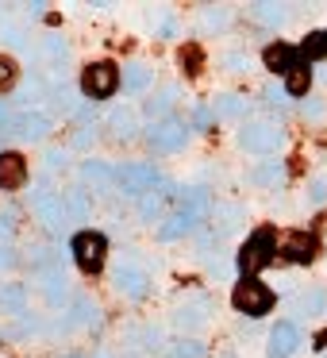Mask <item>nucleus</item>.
<instances>
[{
	"label": "nucleus",
	"mask_w": 327,
	"mask_h": 358,
	"mask_svg": "<svg viewBox=\"0 0 327 358\" xmlns=\"http://www.w3.org/2000/svg\"><path fill=\"white\" fill-rule=\"evenodd\" d=\"M235 139L250 155H277L289 135H285V124H277V120H247V124H239Z\"/></svg>",
	"instance_id": "39448f33"
},
{
	"label": "nucleus",
	"mask_w": 327,
	"mask_h": 358,
	"mask_svg": "<svg viewBox=\"0 0 327 358\" xmlns=\"http://www.w3.org/2000/svg\"><path fill=\"white\" fill-rule=\"evenodd\" d=\"M262 62H266V70L270 73H281V78H285L289 70H293V66H300L304 58H300V47H293V43H270V47L262 50Z\"/></svg>",
	"instance_id": "f3484780"
},
{
	"label": "nucleus",
	"mask_w": 327,
	"mask_h": 358,
	"mask_svg": "<svg viewBox=\"0 0 327 358\" xmlns=\"http://www.w3.org/2000/svg\"><path fill=\"white\" fill-rule=\"evenodd\" d=\"M285 166L281 162H266V166H254V170L247 173V181L250 185H262V189H277V185H285Z\"/></svg>",
	"instance_id": "c85d7f7f"
},
{
	"label": "nucleus",
	"mask_w": 327,
	"mask_h": 358,
	"mask_svg": "<svg viewBox=\"0 0 327 358\" xmlns=\"http://www.w3.org/2000/svg\"><path fill=\"white\" fill-rule=\"evenodd\" d=\"M277 247H281V231L273 224H262L242 239L239 255H235V270L239 278H258L266 266L277 262Z\"/></svg>",
	"instance_id": "f03ea898"
},
{
	"label": "nucleus",
	"mask_w": 327,
	"mask_h": 358,
	"mask_svg": "<svg viewBox=\"0 0 327 358\" xmlns=\"http://www.w3.org/2000/svg\"><path fill=\"white\" fill-rule=\"evenodd\" d=\"M173 104H177V85H158L154 93L143 101V116H147L150 124H158V120H170V116H173Z\"/></svg>",
	"instance_id": "a211bd4d"
},
{
	"label": "nucleus",
	"mask_w": 327,
	"mask_h": 358,
	"mask_svg": "<svg viewBox=\"0 0 327 358\" xmlns=\"http://www.w3.org/2000/svg\"><path fill=\"white\" fill-rule=\"evenodd\" d=\"M216 112H212V104H196L193 108V120H189V127L193 131H216Z\"/></svg>",
	"instance_id": "4c0bfd02"
},
{
	"label": "nucleus",
	"mask_w": 327,
	"mask_h": 358,
	"mask_svg": "<svg viewBox=\"0 0 327 358\" xmlns=\"http://www.w3.org/2000/svg\"><path fill=\"white\" fill-rule=\"evenodd\" d=\"M300 112H304V120H324V116H327V104H324V96H304Z\"/></svg>",
	"instance_id": "ea45409f"
},
{
	"label": "nucleus",
	"mask_w": 327,
	"mask_h": 358,
	"mask_svg": "<svg viewBox=\"0 0 327 358\" xmlns=\"http://www.w3.org/2000/svg\"><path fill=\"white\" fill-rule=\"evenodd\" d=\"M66 358H81V355H66Z\"/></svg>",
	"instance_id": "09e8293b"
},
{
	"label": "nucleus",
	"mask_w": 327,
	"mask_h": 358,
	"mask_svg": "<svg viewBox=\"0 0 327 358\" xmlns=\"http://www.w3.org/2000/svg\"><path fill=\"white\" fill-rule=\"evenodd\" d=\"M273 304H277V293H273L262 278H239V281H235L231 308L239 312V316L262 320V316H270V312H273Z\"/></svg>",
	"instance_id": "7ed1b4c3"
},
{
	"label": "nucleus",
	"mask_w": 327,
	"mask_h": 358,
	"mask_svg": "<svg viewBox=\"0 0 327 358\" xmlns=\"http://www.w3.org/2000/svg\"><path fill=\"white\" fill-rule=\"evenodd\" d=\"M89 143H96V131H93V127H78V135H73V139H70V147L85 150Z\"/></svg>",
	"instance_id": "c03bdc74"
},
{
	"label": "nucleus",
	"mask_w": 327,
	"mask_h": 358,
	"mask_svg": "<svg viewBox=\"0 0 327 358\" xmlns=\"http://www.w3.org/2000/svg\"><path fill=\"white\" fill-rule=\"evenodd\" d=\"M201 24H204V31H224V27L231 24V8H224V4H208V8L201 12Z\"/></svg>",
	"instance_id": "e433bc0d"
},
{
	"label": "nucleus",
	"mask_w": 327,
	"mask_h": 358,
	"mask_svg": "<svg viewBox=\"0 0 327 358\" xmlns=\"http://www.w3.org/2000/svg\"><path fill=\"white\" fill-rule=\"evenodd\" d=\"M8 131L20 135L24 143H47L50 131H54V120H50L47 112H39V108H27V112H20V116L12 120Z\"/></svg>",
	"instance_id": "4468645a"
},
{
	"label": "nucleus",
	"mask_w": 327,
	"mask_h": 358,
	"mask_svg": "<svg viewBox=\"0 0 327 358\" xmlns=\"http://www.w3.org/2000/svg\"><path fill=\"white\" fill-rule=\"evenodd\" d=\"M204 62H208V58H204V47H201V43H185V47L177 50V66L189 73V78L204 73Z\"/></svg>",
	"instance_id": "2f4dec72"
},
{
	"label": "nucleus",
	"mask_w": 327,
	"mask_h": 358,
	"mask_svg": "<svg viewBox=\"0 0 327 358\" xmlns=\"http://www.w3.org/2000/svg\"><path fill=\"white\" fill-rule=\"evenodd\" d=\"M70 255H73V266H78L85 278H96V273L104 270V262H108V235L93 231V227H81L70 239Z\"/></svg>",
	"instance_id": "20e7f679"
},
{
	"label": "nucleus",
	"mask_w": 327,
	"mask_h": 358,
	"mask_svg": "<svg viewBox=\"0 0 327 358\" xmlns=\"http://www.w3.org/2000/svg\"><path fill=\"white\" fill-rule=\"evenodd\" d=\"M312 81H316V73H312V62H300V66H293V70L285 73V93L293 96V101H304L308 96V89H312Z\"/></svg>",
	"instance_id": "393cba45"
},
{
	"label": "nucleus",
	"mask_w": 327,
	"mask_h": 358,
	"mask_svg": "<svg viewBox=\"0 0 327 358\" xmlns=\"http://www.w3.org/2000/svg\"><path fill=\"white\" fill-rule=\"evenodd\" d=\"M219 66L231 70V73H247L250 70V55H247V50H227V55L219 58Z\"/></svg>",
	"instance_id": "58836bf2"
},
{
	"label": "nucleus",
	"mask_w": 327,
	"mask_h": 358,
	"mask_svg": "<svg viewBox=\"0 0 327 358\" xmlns=\"http://www.w3.org/2000/svg\"><path fill=\"white\" fill-rule=\"evenodd\" d=\"M170 358H208V347L193 335H181V339L170 343Z\"/></svg>",
	"instance_id": "72a5a7b5"
},
{
	"label": "nucleus",
	"mask_w": 327,
	"mask_h": 358,
	"mask_svg": "<svg viewBox=\"0 0 327 358\" xmlns=\"http://www.w3.org/2000/svg\"><path fill=\"white\" fill-rule=\"evenodd\" d=\"M66 158H70L66 150H47V166H50V170H58V166H66Z\"/></svg>",
	"instance_id": "49530a36"
},
{
	"label": "nucleus",
	"mask_w": 327,
	"mask_h": 358,
	"mask_svg": "<svg viewBox=\"0 0 327 358\" xmlns=\"http://www.w3.org/2000/svg\"><path fill=\"white\" fill-rule=\"evenodd\" d=\"M31 181V162L20 150H0V193H20Z\"/></svg>",
	"instance_id": "ddd939ff"
},
{
	"label": "nucleus",
	"mask_w": 327,
	"mask_h": 358,
	"mask_svg": "<svg viewBox=\"0 0 327 358\" xmlns=\"http://www.w3.org/2000/svg\"><path fill=\"white\" fill-rule=\"evenodd\" d=\"M20 85V62L16 55H4L0 50V93H12Z\"/></svg>",
	"instance_id": "f704fd0d"
},
{
	"label": "nucleus",
	"mask_w": 327,
	"mask_h": 358,
	"mask_svg": "<svg viewBox=\"0 0 327 358\" xmlns=\"http://www.w3.org/2000/svg\"><path fill=\"white\" fill-rule=\"evenodd\" d=\"M300 58H304V62H324V58H327V27H319V31H308V35H304Z\"/></svg>",
	"instance_id": "473e14b6"
},
{
	"label": "nucleus",
	"mask_w": 327,
	"mask_h": 358,
	"mask_svg": "<svg viewBox=\"0 0 327 358\" xmlns=\"http://www.w3.org/2000/svg\"><path fill=\"white\" fill-rule=\"evenodd\" d=\"M277 258L289 266H312L319 258V235L316 231H281V247H277Z\"/></svg>",
	"instance_id": "1a4fd4ad"
},
{
	"label": "nucleus",
	"mask_w": 327,
	"mask_h": 358,
	"mask_svg": "<svg viewBox=\"0 0 327 358\" xmlns=\"http://www.w3.org/2000/svg\"><path fill=\"white\" fill-rule=\"evenodd\" d=\"M300 347V327L293 320H277L266 335V358H293Z\"/></svg>",
	"instance_id": "2eb2a0df"
},
{
	"label": "nucleus",
	"mask_w": 327,
	"mask_h": 358,
	"mask_svg": "<svg viewBox=\"0 0 327 358\" xmlns=\"http://www.w3.org/2000/svg\"><path fill=\"white\" fill-rule=\"evenodd\" d=\"M150 273H147V266H139V262H116L112 266V289H116L124 301H147L150 296Z\"/></svg>",
	"instance_id": "9d476101"
},
{
	"label": "nucleus",
	"mask_w": 327,
	"mask_h": 358,
	"mask_svg": "<svg viewBox=\"0 0 327 358\" xmlns=\"http://www.w3.org/2000/svg\"><path fill=\"white\" fill-rule=\"evenodd\" d=\"M31 212L39 216V224L54 235L73 224L70 208H66V193H54V189H31Z\"/></svg>",
	"instance_id": "6e6552de"
},
{
	"label": "nucleus",
	"mask_w": 327,
	"mask_h": 358,
	"mask_svg": "<svg viewBox=\"0 0 327 358\" xmlns=\"http://www.w3.org/2000/svg\"><path fill=\"white\" fill-rule=\"evenodd\" d=\"M162 173L154 170V162H124L116 166V189L124 196H147L150 189H158Z\"/></svg>",
	"instance_id": "9b49d317"
},
{
	"label": "nucleus",
	"mask_w": 327,
	"mask_h": 358,
	"mask_svg": "<svg viewBox=\"0 0 327 358\" xmlns=\"http://www.w3.org/2000/svg\"><path fill=\"white\" fill-rule=\"evenodd\" d=\"M308 201L312 204H324L327 201V173H319V178L308 181Z\"/></svg>",
	"instance_id": "a19ab883"
},
{
	"label": "nucleus",
	"mask_w": 327,
	"mask_h": 358,
	"mask_svg": "<svg viewBox=\"0 0 327 358\" xmlns=\"http://www.w3.org/2000/svg\"><path fill=\"white\" fill-rule=\"evenodd\" d=\"M324 308H327V289L324 285H312V289H304V293L296 296V316H304V320L324 316Z\"/></svg>",
	"instance_id": "bb28decb"
},
{
	"label": "nucleus",
	"mask_w": 327,
	"mask_h": 358,
	"mask_svg": "<svg viewBox=\"0 0 327 358\" xmlns=\"http://www.w3.org/2000/svg\"><path fill=\"white\" fill-rule=\"evenodd\" d=\"M208 104L216 112V120H242L247 124V116H250V96H242V93H219Z\"/></svg>",
	"instance_id": "412c9836"
},
{
	"label": "nucleus",
	"mask_w": 327,
	"mask_h": 358,
	"mask_svg": "<svg viewBox=\"0 0 327 358\" xmlns=\"http://www.w3.org/2000/svg\"><path fill=\"white\" fill-rule=\"evenodd\" d=\"M208 316H212V301H208V296H189V301H181L177 308H173L170 324L177 327L181 335H193V331H201V327L208 324Z\"/></svg>",
	"instance_id": "f8f14e48"
},
{
	"label": "nucleus",
	"mask_w": 327,
	"mask_h": 358,
	"mask_svg": "<svg viewBox=\"0 0 327 358\" xmlns=\"http://www.w3.org/2000/svg\"><path fill=\"white\" fill-rule=\"evenodd\" d=\"M247 16L254 20V24L270 27V31H281L293 12H289V4H266V0H258V4H247Z\"/></svg>",
	"instance_id": "aec40b11"
},
{
	"label": "nucleus",
	"mask_w": 327,
	"mask_h": 358,
	"mask_svg": "<svg viewBox=\"0 0 327 358\" xmlns=\"http://www.w3.org/2000/svg\"><path fill=\"white\" fill-rule=\"evenodd\" d=\"M39 96H47V85H43L39 78H31V85H27L24 93H20V101H24V104H35Z\"/></svg>",
	"instance_id": "37998d69"
},
{
	"label": "nucleus",
	"mask_w": 327,
	"mask_h": 358,
	"mask_svg": "<svg viewBox=\"0 0 327 358\" xmlns=\"http://www.w3.org/2000/svg\"><path fill=\"white\" fill-rule=\"evenodd\" d=\"M108 127H112V135H116L119 143L135 139V131H139V124H135V112H131V108H112V112H108Z\"/></svg>",
	"instance_id": "c756f323"
},
{
	"label": "nucleus",
	"mask_w": 327,
	"mask_h": 358,
	"mask_svg": "<svg viewBox=\"0 0 327 358\" xmlns=\"http://www.w3.org/2000/svg\"><path fill=\"white\" fill-rule=\"evenodd\" d=\"M66 208H70L73 224H85V220L93 216V201H89V193H85L81 185L66 189Z\"/></svg>",
	"instance_id": "7c9ffc66"
},
{
	"label": "nucleus",
	"mask_w": 327,
	"mask_h": 358,
	"mask_svg": "<svg viewBox=\"0 0 327 358\" xmlns=\"http://www.w3.org/2000/svg\"><path fill=\"white\" fill-rule=\"evenodd\" d=\"M78 93L85 96V101H112V96L119 93V66L108 62V58H101V62H89L85 70H81L78 78Z\"/></svg>",
	"instance_id": "423d86ee"
},
{
	"label": "nucleus",
	"mask_w": 327,
	"mask_h": 358,
	"mask_svg": "<svg viewBox=\"0 0 327 358\" xmlns=\"http://www.w3.org/2000/svg\"><path fill=\"white\" fill-rule=\"evenodd\" d=\"M189 135H193L189 120L170 116V120H158V124H147L143 139H147V147L154 150V155H177V150L189 143Z\"/></svg>",
	"instance_id": "0eeeda50"
},
{
	"label": "nucleus",
	"mask_w": 327,
	"mask_h": 358,
	"mask_svg": "<svg viewBox=\"0 0 327 358\" xmlns=\"http://www.w3.org/2000/svg\"><path fill=\"white\" fill-rule=\"evenodd\" d=\"M150 85H154V70H150L147 62H127V66H119V89H124V93L139 96V93H147Z\"/></svg>",
	"instance_id": "6ab92c4d"
},
{
	"label": "nucleus",
	"mask_w": 327,
	"mask_h": 358,
	"mask_svg": "<svg viewBox=\"0 0 327 358\" xmlns=\"http://www.w3.org/2000/svg\"><path fill=\"white\" fill-rule=\"evenodd\" d=\"M212 235H216V239H224V235H231L235 227L242 224V208L239 204H216V212H212Z\"/></svg>",
	"instance_id": "a878e982"
},
{
	"label": "nucleus",
	"mask_w": 327,
	"mask_h": 358,
	"mask_svg": "<svg viewBox=\"0 0 327 358\" xmlns=\"http://www.w3.org/2000/svg\"><path fill=\"white\" fill-rule=\"evenodd\" d=\"M181 189L173 185V181H158V189H150L147 196H139V216L147 220V224H162L166 220V204L177 201Z\"/></svg>",
	"instance_id": "dca6fc26"
},
{
	"label": "nucleus",
	"mask_w": 327,
	"mask_h": 358,
	"mask_svg": "<svg viewBox=\"0 0 327 358\" xmlns=\"http://www.w3.org/2000/svg\"><path fill=\"white\" fill-rule=\"evenodd\" d=\"M219 358H235V355H219Z\"/></svg>",
	"instance_id": "de8ad7c7"
},
{
	"label": "nucleus",
	"mask_w": 327,
	"mask_h": 358,
	"mask_svg": "<svg viewBox=\"0 0 327 358\" xmlns=\"http://www.w3.org/2000/svg\"><path fill=\"white\" fill-rule=\"evenodd\" d=\"M78 173H81V181H85V185L96 189V193H108V189L116 185V170H112L108 162H101V158H89V162H81Z\"/></svg>",
	"instance_id": "4be33fe9"
},
{
	"label": "nucleus",
	"mask_w": 327,
	"mask_h": 358,
	"mask_svg": "<svg viewBox=\"0 0 327 358\" xmlns=\"http://www.w3.org/2000/svg\"><path fill=\"white\" fill-rule=\"evenodd\" d=\"M47 55L54 58V62H66V58H70V43L58 39V35H50V39H47Z\"/></svg>",
	"instance_id": "79ce46f5"
},
{
	"label": "nucleus",
	"mask_w": 327,
	"mask_h": 358,
	"mask_svg": "<svg viewBox=\"0 0 327 358\" xmlns=\"http://www.w3.org/2000/svg\"><path fill=\"white\" fill-rule=\"evenodd\" d=\"M212 212H216V201H212V193H208L204 185H189V189H181L177 208H173L170 216H166L162 224L154 227V239H158V243H173V239H181V235L196 231L201 224H208Z\"/></svg>",
	"instance_id": "f257e3e1"
},
{
	"label": "nucleus",
	"mask_w": 327,
	"mask_h": 358,
	"mask_svg": "<svg viewBox=\"0 0 327 358\" xmlns=\"http://www.w3.org/2000/svg\"><path fill=\"white\" fill-rule=\"evenodd\" d=\"M96 316H101V308H96L89 296H78L73 301V308H70V320H66V331H73V327H96Z\"/></svg>",
	"instance_id": "cd10ccee"
},
{
	"label": "nucleus",
	"mask_w": 327,
	"mask_h": 358,
	"mask_svg": "<svg viewBox=\"0 0 327 358\" xmlns=\"http://www.w3.org/2000/svg\"><path fill=\"white\" fill-rule=\"evenodd\" d=\"M12 266H16V250L8 243H0V270H12Z\"/></svg>",
	"instance_id": "a18cd8bd"
},
{
	"label": "nucleus",
	"mask_w": 327,
	"mask_h": 358,
	"mask_svg": "<svg viewBox=\"0 0 327 358\" xmlns=\"http://www.w3.org/2000/svg\"><path fill=\"white\" fill-rule=\"evenodd\" d=\"M43 296H47L50 308L70 304V281H66L62 270H43Z\"/></svg>",
	"instance_id": "5701e85b"
},
{
	"label": "nucleus",
	"mask_w": 327,
	"mask_h": 358,
	"mask_svg": "<svg viewBox=\"0 0 327 358\" xmlns=\"http://www.w3.org/2000/svg\"><path fill=\"white\" fill-rule=\"evenodd\" d=\"M289 101L293 96L285 93V85H277V81H266V89H262V104L270 112H289Z\"/></svg>",
	"instance_id": "c9c22d12"
},
{
	"label": "nucleus",
	"mask_w": 327,
	"mask_h": 358,
	"mask_svg": "<svg viewBox=\"0 0 327 358\" xmlns=\"http://www.w3.org/2000/svg\"><path fill=\"white\" fill-rule=\"evenodd\" d=\"M0 312L27 316V285L24 281H4V285H0Z\"/></svg>",
	"instance_id": "b1692460"
}]
</instances>
